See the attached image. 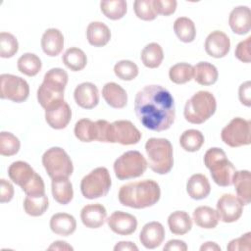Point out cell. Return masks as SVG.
Listing matches in <instances>:
<instances>
[{
  "label": "cell",
  "mask_w": 251,
  "mask_h": 251,
  "mask_svg": "<svg viewBox=\"0 0 251 251\" xmlns=\"http://www.w3.org/2000/svg\"><path fill=\"white\" fill-rule=\"evenodd\" d=\"M119 201L122 205L143 209L155 205L161 196L159 184L153 179H143L129 182L121 186Z\"/></svg>",
  "instance_id": "cell-2"
},
{
  "label": "cell",
  "mask_w": 251,
  "mask_h": 251,
  "mask_svg": "<svg viewBox=\"0 0 251 251\" xmlns=\"http://www.w3.org/2000/svg\"><path fill=\"white\" fill-rule=\"evenodd\" d=\"M250 41L251 37H247L246 39L240 41L234 51L235 57L243 62V63H250Z\"/></svg>",
  "instance_id": "cell-47"
},
{
  "label": "cell",
  "mask_w": 251,
  "mask_h": 251,
  "mask_svg": "<svg viewBox=\"0 0 251 251\" xmlns=\"http://www.w3.org/2000/svg\"><path fill=\"white\" fill-rule=\"evenodd\" d=\"M168 226L173 234L183 235L190 231L192 220L184 211H175L168 217Z\"/></svg>",
  "instance_id": "cell-31"
},
{
  "label": "cell",
  "mask_w": 251,
  "mask_h": 251,
  "mask_svg": "<svg viewBox=\"0 0 251 251\" xmlns=\"http://www.w3.org/2000/svg\"><path fill=\"white\" fill-rule=\"evenodd\" d=\"M251 243V232H246L238 238L229 241L226 249L228 251H240V250H250Z\"/></svg>",
  "instance_id": "cell-46"
},
{
  "label": "cell",
  "mask_w": 251,
  "mask_h": 251,
  "mask_svg": "<svg viewBox=\"0 0 251 251\" xmlns=\"http://www.w3.org/2000/svg\"><path fill=\"white\" fill-rule=\"evenodd\" d=\"M17 66L22 74L27 76H34L40 72L42 63L37 55L33 53H25L18 59Z\"/></svg>",
  "instance_id": "cell-36"
},
{
  "label": "cell",
  "mask_w": 251,
  "mask_h": 251,
  "mask_svg": "<svg viewBox=\"0 0 251 251\" xmlns=\"http://www.w3.org/2000/svg\"><path fill=\"white\" fill-rule=\"evenodd\" d=\"M75 103L83 109H92L99 102V91L95 84L91 82H82L78 84L74 91Z\"/></svg>",
  "instance_id": "cell-20"
},
{
  "label": "cell",
  "mask_w": 251,
  "mask_h": 251,
  "mask_svg": "<svg viewBox=\"0 0 251 251\" xmlns=\"http://www.w3.org/2000/svg\"><path fill=\"white\" fill-rule=\"evenodd\" d=\"M194 223L202 228H214L219 223L217 211L209 206H199L193 211Z\"/></svg>",
  "instance_id": "cell-32"
},
{
  "label": "cell",
  "mask_w": 251,
  "mask_h": 251,
  "mask_svg": "<svg viewBox=\"0 0 251 251\" xmlns=\"http://www.w3.org/2000/svg\"><path fill=\"white\" fill-rule=\"evenodd\" d=\"M14 196V187L12 183L4 178L0 179V202H10Z\"/></svg>",
  "instance_id": "cell-48"
},
{
  "label": "cell",
  "mask_w": 251,
  "mask_h": 251,
  "mask_svg": "<svg viewBox=\"0 0 251 251\" xmlns=\"http://www.w3.org/2000/svg\"><path fill=\"white\" fill-rule=\"evenodd\" d=\"M251 133V122L242 118H233L221 132L224 143L229 147H240L249 145Z\"/></svg>",
  "instance_id": "cell-11"
},
{
  "label": "cell",
  "mask_w": 251,
  "mask_h": 251,
  "mask_svg": "<svg viewBox=\"0 0 251 251\" xmlns=\"http://www.w3.org/2000/svg\"><path fill=\"white\" fill-rule=\"evenodd\" d=\"M100 9L105 17L113 21L122 19L127 10L126 2L125 0L101 1Z\"/></svg>",
  "instance_id": "cell-39"
},
{
  "label": "cell",
  "mask_w": 251,
  "mask_h": 251,
  "mask_svg": "<svg viewBox=\"0 0 251 251\" xmlns=\"http://www.w3.org/2000/svg\"><path fill=\"white\" fill-rule=\"evenodd\" d=\"M176 0H153V7L157 15L170 16L176 12Z\"/></svg>",
  "instance_id": "cell-45"
},
{
  "label": "cell",
  "mask_w": 251,
  "mask_h": 251,
  "mask_svg": "<svg viewBox=\"0 0 251 251\" xmlns=\"http://www.w3.org/2000/svg\"><path fill=\"white\" fill-rule=\"evenodd\" d=\"M133 10L136 17L143 21H153L157 14L153 7V0H135Z\"/></svg>",
  "instance_id": "cell-44"
},
{
  "label": "cell",
  "mask_w": 251,
  "mask_h": 251,
  "mask_svg": "<svg viewBox=\"0 0 251 251\" xmlns=\"http://www.w3.org/2000/svg\"><path fill=\"white\" fill-rule=\"evenodd\" d=\"M41 47L43 52L50 56H58L64 48V36L58 28H48L41 37Z\"/></svg>",
  "instance_id": "cell-23"
},
{
  "label": "cell",
  "mask_w": 251,
  "mask_h": 251,
  "mask_svg": "<svg viewBox=\"0 0 251 251\" xmlns=\"http://www.w3.org/2000/svg\"><path fill=\"white\" fill-rule=\"evenodd\" d=\"M238 97L240 102L247 106H251V83L249 80L243 82L238 88Z\"/></svg>",
  "instance_id": "cell-49"
},
{
  "label": "cell",
  "mask_w": 251,
  "mask_h": 251,
  "mask_svg": "<svg viewBox=\"0 0 251 251\" xmlns=\"http://www.w3.org/2000/svg\"><path fill=\"white\" fill-rule=\"evenodd\" d=\"M48 197L44 194L41 196H27L24 201L25 212L31 217H39L48 209Z\"/></svg>",
  "instance_id": "cell-37"
},
{
  "label": "cell",
  "mask_w": 251,
  "mask_h": 251,
  "mask_svg": "<svg viewBox=\"0 0 251 251\" xmlns=\"http://www.w3.org/2000/svg\"><path fill=\"white\" fill-rule=\"evenodd\" d=\"M102 96L106 103L115 109H122L127 103L126 91L116 82H107L102 88Z\"/></svg>",
  "instance_id": "cell-24"
},
{
  "label": "cell",
  "mask_w": 251,
  "mask_h": 251,
  "mask_svg": "<svg viewBox=\"0 0 251 251\" xmlns=\"http://www.w3.org/2000/svg\"><path fill=\"white\" fill-rule=\"evenodd\" d=\"M62 61L71 71L78 72L85 68L87 64V57L81 49L77 47H71L64 53Z\"/></svg>",
  "instance_id": "cell-33"
},
{
  "label": "cell",
  "mask_w": 251,
  "mask_h": 251,
  "mask_svg": "<svg viewBox=\"0 0 251 251\" xmlns=\"http://www.w3.org/2000/svg\"><path fill=\"white\" fill-rule=\"evenodd\" d=\"M29 95V86L24 78L11 75H0V97L16 103L24 102Z\"/></svg>",
  "instance_id": "cell-13"
},
{
  "label": "cell",
  "mask_w": 251,
  "mask_h": 251,
  "mask_svg": "<svg viewBox=\"0 0 251 251\" xmlns=\"http://www.w3.org/2000/svg\"><path fill=\"white\" fill-rule=\"evenodd\" d=\"M69 75L61 68L50 69L43 78V82L37 89V100L45 110L64 101V91L68 83Z\"/></svg>",
  "instance_id": "cell-3"
},
{
  "label": "cell",
  "mask_w": 251,
  "mask_h": 251,
  "mask_svg": "<svg viewBox=\"0 0 251 251\" xmlns=\"http://www.w3.org/2000/svg\"><path fill=\"white\" fill-rule=\"evenodd\" d=\"M49 250H74V248L69 245L66 241H61V240H57L55 242H53L49 247Z\"/></svg>",
  "instance_id": "cell-52"
},
{
  "label": "cell",
  "mask_w": 251,
  "mask_h": 251,
  "mask_svg": "<svg viewBox=\"0 0 251 251\" xmlns=\"http://www.w3.org/2000/svg\"><path fill=\"white\" fill-rule=\"evenodd\" d=\"M72 119V110L64 100L45 110V120L54 129L65 128Z\"/></svg>",
  "instance_id": "cell-17"
},
{
  "label": "cell",
  "mask_w": 251,
  "mask_h": 251,
  "mask_svg": "<svg viewBox=\"0 0 251 251\" xmlns=\"http://www.w3.org/2000/svg\"><path fill=\"white\" fill-rule=\"evenodd\" d=\"M174 30L177 38L184 43L192 42L195 39L196 27L189 18H177L174 23Z\"/></svg>",
  "instance_id": "cell-34"
},
{
  "label": "cell",
  "mask_w": 251,
  "mask_h": 251,
  "mask_svg": "<svg viewBox=\"0 0 251 251\" xmlns=\"http://www.w3.org/2000/svg\"><path fill=\"white\" fill-rule=\"evenodd\" d=\"M111 185L109 171L105 167H98L83 176L80 182V191L86 199H96L106 196Z\"/></svg>",
  "instance_id": "cell-10"
},
{
  "label": "cell",
  "mask_w": 251,
  "mask_h": 251,
  "mask_svg": "<svg viewBox=\"0 0 251 251\" xmlns=\"http://www.w3.org/2000/svg\"><path fill=\"white\" fill-rule=\"evenodd\" d=\"M115 75L122 80H132L138 75V67L130 60H122L114 66Z\"/></svg>",
  "instance_id": "cell-42"
},
{
  "label": "cell",
  "mask_w": 251,
  "mask_h": 251,
  "mask_svg": "<svg viewBox=\"0 0 251 251\" xmlns=\"http://www.w3.org/2000/svg\"><path fill=\"white\" fill-rule=\"evenodd\" d=\"M80 219L86 227L98 228L105 224L107 220V211L102 204H88L81 209Z\"/></svg>",
  "instance_id": "cell-21"
},
{
  "label": "cell",
  "mask_w": 251,
  "mask_h": 251,
  "mask_svg": "<svg viewBox=\"0 0 251 251\" xmlns=\"http://www.w3.org/2000/svg\"><path fill=\"white\" fill-rule=\"evenodd\" d=\"M165 251H186L187 245L184 241L178 239H172L167 242V244L163 248Z\"/></svg>",
  "instance_id": "cell-50"
},
{
  "label": "cell",
  "mask_w": 251,
  "mask_h": 251,
  "mask_svg": "<svg viewBox=\"0 0 251 251\" xmlns=\"http://www.w3.org/2000/svg\"><path fill=\"white\" fill-rule=\"evenodd\" d=\"M110 229L119 235H130L137 228L136 218L123 211H115L107 220Z\"/></svg>",
  "instance_id": "cell-16"
},
{
  "label": "cell",
  "mask_w": 251,
  "mask_h": 251,
  "mask_svg": "<svg viewBox=\"0 0 251 251\" xmlns=\"http://www.w3.org/2000/svg\"><path fill=\"white\" fill-rule=\"evenodd\" d=\"M109 125L110 123L106 120L92 122L89 119H80L75 123L74 132L75 137L82 142H91L94 140L106 142Z\"/></svg>",
  "instance_id": "cell-14"
},
{
  "label": "cell",
  "mask_w": 251,
  "mask_h": 251,
  "mask_svg": "<svg viewBox=\"0 0 251 251\" xmlns=\"http://www.w3.org/2000/svg\"><path fill=\"white\" fill-rule=\"evenodd\" d=\"M134 111L141 125L153 131L169 129L176 118L174 97L157 84L146 85L136 93Z\"/></svg>",
  "instance_id": "cell-1"
},
{
  "label": "cell",
  "mask_w": 251,
  "mask_h": 251,
  "mask_svg": "<svg viewBox=\"0 0 251 251\" xmlns=\"http://www.w3.org/2000/svg\"><path fill=\"white\" fill-rule=\"evenodd\" d=\"M140 58L145 67L149 69H155L161 65L164 59V52L160 44L152 42L147 44L142 49Z\"/></svg>",
  "instance_id": "cell-35"
},
{
  "label": "cell",
  "mask_w": 251,
  "mask_h": 251,
  "mask_svg": "<svg viewBox=\"0 0 251 251\" xmlns=\"http://www.w3.org/2000/svg\"><path fill=\"white\" fill-rule=\"evenodd\" d=\"M165 239V228L159 222H150L144 225L140 233L139 240L147 249H154L162 244Z\"/></svg>",
  "instance_id": "cell-19"
},
{
  "label": "cell",
  "mask_w": 251,
  "mask_h": 251,
  "mask_svg": "<svg viewBox=\"0 0 251 251\" xmlns=\"http://www.w3.org/2000/svg\"><path fill=\"white\" fill-rule=\"evenodd\" d=\"M115 251H137L138 247L131 241H120L118 242L115 247H114Z\"/></svg>",
  "instance_id": "cell-51"
},
{
  "label": "cell",
  "mask_w": 251,
  "mask_h": 251,
  "mask_svg": "<svg viewBox=\"0 0 251 251\" xmlns=\"http://www.w3.org/2000/svg\"><path fill=\"white\" fill-rule=\"evenodd\" d=\"M147 164L158 175H166L174 166L173 146L166 138H149L145 143Z\"/></svg>",
  "instance_id": "cell-5"
},
{
  "label": "cell",
  "mask_w": 251,
  "mask_h": 251,
  "mask_svg": "<svg viewBox=\"0 0 251 251\" xmlns=\"http://www.w3.org/2000/svg\"><path fill=\"white\" fill-rule=\"evenodd\" d=\"M51 190L55 201L62 205L69 204L74 197L73 184L69 180V177L52 179Z\"/></svg>",
  "instance_id": "cell-28"
},
{
  "label": "cell",
  "mask_w": 251,
  "mask_h": 251,
  "mask_svg": "<svg viewBox=\"0 0 251 251\" xmlns=\"http://www.w3.org/2000/svg\"><path fill=\"white\" fill-rule=\"evenodd\" d=\"M141 139L139 129L127 120L115 121L109 125L106 142L120 143L122 145H133Z\"/></svg>",
  "instance_id": "cell-12"
},
{
  "label": "cell",
  "mask_w": 251,
  "mask_h": 251,
  "mask_svg": "<svg viewBox=\"0 0 251 251\" xmlns=\"http://www.w3.org/2000/svg\"><path fill=\"white\" fill-rule=\"evenodd\" d=\"M230 40L228 36L221 31H212L205 40L206 53L214 58H223L229 52Z\"/></svg>",
  "instance_id": "cell-18"
},
{
  "label": "cell",
  "mask_w": 251,
  "mask_h": 251,
  "mask_svg": "<svg viewBox=\"0 0 251 251\" xmlns=\"http://www.w3.org/2000/svg\"><path fill=\"white\" fill-rule=\"evenodd\" d=\"M19 50L17 38L10 32L2 31L0 33V57L11 58Z\"/></svg>",
  "instance_id": "cell-43"
},
{
  "label": "cell",
  "mask_w": 251,
  "mask_h": 251,
  "mask_svg": "<svg viewBox=\"0 0 251 251\" xmlns=\"http://www.w3.org/2000/svg\"><path fill=\"white\" fill-rule=\"evenodd\" d=\"M216 108L215 96L209 91L200 90L186 101L183 115L188 123L200 125L214 115Z\"/></svg>",
  "instance_id": "cell-7"
},
{
  "label": "cell",
  "mask_w": 251,
  "mask_h": 251,
  "mask_svg": "<svg viewBox=\"0 0 251 251\" xmlns=\"http://www.w3.org/2000/svg\"><path fill=\"white\" fill-rule=\"evenodd\" d=\"M219 220L224 223L236 222L242 215L243 204L231 193L223 194L216 205Z\"/></svg>",
  "instance_id": "cell-15"
},
{
  "label": "cell",
  "mask_w": 251,
  "mask_h": 251,
  "mask_svg": "<svg viewBox=\"0 0 251 251\" xmlns=\"http://www.w3.org/2000/svg\"><path fill=\"white\" fill-rule=\"evenodd\" d=\"M204 164L210 170L214 182L220 186H229L236 172L233 164L226 158L225 151L218 147L208 149L204 155Z\"/></svg>",
  "instance_id": "cell-6"
},
{
  "label": "cell",
  "mask_w": 251,
  "mask_h": 251,
  "mask_svg": "<svg viewBox=\"0 0 251 251\" xmlns=\"http://www.w3.org/2000/svg\"><path fill=\"white\" fill-rule=\"evenodd\" d=\"M87 40L94 47L105 46L111 39L110 28L102 22H91L86 29Z\"/></svg>",
  "instance_id": "cell-27"
},
{
  "label": "cell",
  "mask_w": 251,
  "mask_h": 251,
  "mask_svg": "<svg viewBox=\"0 0 251 251\" xmlns=\"http://www.w3.org/2000/svg\"><path fill=\"white\" fill-rule=\"evenodd\" d=\"M42 165L52 179L69 177L74 172L70 156L61 147L55 146L47 149L42 155Z\"/></svg>",
  "instance_id": "cell-9"
},
{
  "label": "cell",
  "mask_w": 251,
  "mask_h": 251,
  "mask_svg": "<svg viewBox=\"0 0 251 251\" xmlns=\"http://www.w3.org/2000/svg\"><path fill=\"white\" fill-rule=\"evenodd\" d=\"M200 250L201 251H204V250H218V251H221V247L215 243V242H211V241H208V242H205L203 245H201L200 247Z\"/></svg>",
  "instance_id": "cell-53"
},
{
  "label": "cell",
  "mask_w": 251,
  "mask_h": 251,
  "mask_svg": "<svg viewBox=\"0 0 251 251\" xmlns=\"http://www.w3.org/2000/svg\"><path fill=\"white\" fill-rule=\"evenodd\" d=\"M21 147L19 138L11 132L1 131L0 133V154L2 156L16 155Z\"/></svg>",
  "instance_id": "cell-41"
},
{
  "label": "cell",
  "mask_w": 251,
  "mask_h": 251,
  "mask_svg": "<svg viewBox=\"0 0 251 251\" xmlns=\"http://www.w3.org/2000/svg\"><path fill=\"white\" fill-rule=\"evenodd\" d=\"M148 167L144 156L136 151H126L118 157L114 163V172L120 180L141 176Z\"/></svg>",
  "instance_id": "cell-8"
},
{
  "label": "cell",
  "mask_w": 251,
  "mask_h": 251,
  "mask_svg": "<svg viewBox=\"0 0 251 251\" xmlns=\"http://www.w3.org/2000/svg\"><path fill=\"white\" fill-rule=\"evenodd\" d=\"M10 179L19 185L27 196H41L45 194L42 177L24 161L13 162L8 169Z\"/></svg>",
  "instance_id": "cell-4"
},
{
  "label": "cell",
  "mask_w": 251,
  "mask_h": 251,
  "mask_svg": "<svg viewBox=\"0 0 251 251\" xmlns=\"http://www.w3.org/2000/svg\"><path fill=\"white\" fill-rule=\"evenodd\" d=\"M169 77L174 83H186L193 77V66L188 63H177L170 68Z\"/></svg>",
  "instance_id": "cell-40"
},
{
  "label": "cell",
  "mask_w": 251,
  "mask_h": 251,
  "mask_svg": "<svg viewBox=\"0 0 251 251\" xmlns=\"http://www.w3.org/2000/svg\"><path fill=\"white\" fill-rule=\"evenodd\" d=\"M50 228L58 235L69 236L75 232L76 221L68 213H56L50 219Z\"/></svg>",
  "instance_id": "cell-25"
},
{
  "label": "cell",
  "mask_w": 251,
  "mask_h": 251,
  "mask_svg": "<svg viewBox=\"0 0 251 251\" xmlns=\"http://www.w3.org/2000/svg\"><path fill=\"white\" fill-rule=\"evenodd\" d=\"M228 25L236 34H246L251 27V11L247 6H237L232 9L228 18Z\"/></svg>",
  "instance_id": "cell-22"
},
{
  "label": "cell",
  "mask_w": 251,
  "mask_h": 251,
  "mask_svg": "<svg viewBox=\"0 0 251 251\" xmlns=\"http://www.w3.org/2000/svg\"><path fill=\"white\" fill-rule=\"evenodd\" d=\"M250 181L251 174L247 170L236 171L232 178V184L234 185L236 196L243 205L250 203Z\"/></svg>",
  "instance_id": "cell-29"
},
{
  "label": "cell",
  "mask_w": 251,
  "mask_h": 251,
  "mask_svg": "<svg viewBox=\"0 0 251 251\" xmlns=\"http://www.w3.org/2000/svg\"><path fill=\"white\" fill-rule=\"evenodd\" d=\"M179 143L182 149L187 152L198 151L204 143V135L200 130L187 129L179 137Z\"/></svg>",
  "instance_id": "cell-38"
},
{
  "label": "cell",
  "mask_w": 251,
  "mask_h": 251,
  "mask_svg": "<svg viewBox=\"0 0 251 251\" xmlns=\"http://www.w3.org/2000/svg\"><path fill=\"white\" fill-rule=\"evenodd\" d=\"M193 77L200 85H212L219 77L217 68L208 62H199L193 67Z\"/></svg>",
  "instance_id": "cell-30"
},
{
  "label": "cell",
  "mask_w": 251,
  "mask_h": 251,
  "mask_svg": "<svg viewBox=\"0 0 251 251\" xmlns=\"http://www.w3.org/2000/svg\"><path fill=\"white\" fill-rule=\"evenodd\" d=\"M186 191L194 200L206 198L211 192V185L207 176L202 174L192 175L187 180Z\"/></svg>",
  "instance_id": "cell-26"
}]
</instances>
